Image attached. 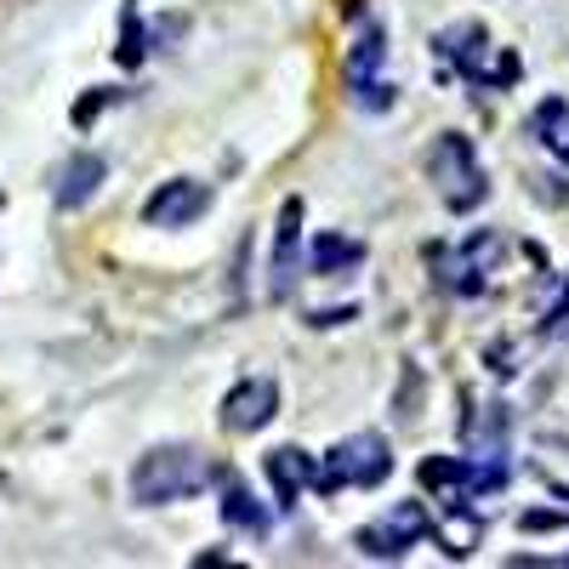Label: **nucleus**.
<instances>
[{
  "mask_svg": "<svg viewBox=\"0 0 569 569\" xmlns=\"http://www.w3.org/2000/svg\"><path fill=\"white\" fill-rule=\"evenodd\" d=\"M518 530H525V536H547V530H569V518L563 512H518Z\"/></svg>",
  "mask_w": 569,
  "mask_h": 569,
  "instance_id": "nucleus-19",
  "label": "nucleus"
},
{
  "mask_svg": "<svg viewBox=\"0 0 569 569\" xmlns=\"http://www.w3.org/2000/svg\"><path fill=\"white\" fill-rule=\"evenodd\" d=\"M530 137L541 142L558 166H569V103H563V98H547V103L530 114Z\"/></svg>",
  "mask_w": 569,
  "mask_h": 569,
  "instance_id": "nucleus-15",
  "label": "nucleus"
},
{
  "mask_svg": "<svg viewBox=\"0 0 569 569\" xmlns=\"http://www.w3.org/2000/svg\"><path fill=\"white\" fill-rule=\"evenodd\" d=\"M262 472H268V485H273V507L279 512H297L302 490H313V479H319V461L308 450H297V445H279V450L262 456Z\"/></svg>",
  "mask_w": 569,
  "mask_h": 569,
  "instance_id": "nucleus-9",
  "label": "nucleus"
},
{
  "mask_svg": "<svg viewBox=\"0 0 569 569\" xmlns=\"http://www.w3.org/2000/svg\"><path fill=\"white\" fill-rule=\"evenodd\" d=\"M421 490H433L439 507L472 501V467H467V456H427L421 461Z\"/></svg>",
  "mask_w": 569,
  "mask_h": 569,
  "instance_id": "nucleus-13",
  "label": "nucleus"
},
{
  "mask_svg": "<svg viewBox=\"0 0 569 569\" xmlns=\"http://www.w3.org/2000/svg\"><path fill=\"white\" fill-rule=\"evenodd\" d=\"M302 217H308L302 194H291V200L279 206V233H273V279H268V291H273V297H291V284H297V273H302Z\"/></svg>",
  "mask_w": 569,
  "mask_h": 569,
  "instance_id": "nucleus-10",
  "label": "nucleus"
},
{
  "mask_svg": "<svg viewBox=\"0 0 569 569\" xmlns=\"http://www.w3.org/2000/svg\"><path fill=\"white\" fill-rule=\"evenodd\" d=\"M393 472V450L382 433H353L342 439L330 456H319V479L313 490L319 496H337V490H376Z\"/></svg>",
  "mask_w": 569,
  "mask_h": 569,
  "instance_id": "nucleus-4",
  "label": "nucleus"
},
{
  "mask_svg": "<svg viewBox=\"0 0 569 569\" xmlns=\"http://www.w3.org/2000/svg\"><path fill=\"white\" fill-rule=\"evenodd\" d=\"M217 485H222V518H228V525L233 530H240V536H268L273 530V512L240 485V479H233V472H217Z\"/></svg>",
  "mask_w": 569,
  "mask_h": 569,
  "instance_id": "nucleus-12",
  "label": "nucleus"
},
{
  "mask_svg": "<svg viewBox=\"0 0 569 569\" xmlns=\"http://www.w3.org/2000/svg\"><path fill=\"white\" fill-rule=\"evenodd\" d=\"M114 98H126V91H114V86H98V91H91V98H80L74 103V126H91V120H98Z\"/></svg>",
  "mask_w": 569,
  "mask_h": 569,
  "instance_id": "nucleus-17",
  "label": "nucleus"
},
{
  "mask_svg": "<svg viewBox=\"0 0 569 569\" xmlns=\"http://www.w3.org/2000/svg\"><path fill=\"white\" fill-rule=\"evenodd\" d=\"M541 337L547 342H569V284H563V297L552 302V313L541 319Z\"/></svg>",
  "mask_w": 569,
  "mask_h": 569,
  "instance_id": "nucleus-18",
  "label": "nucleus"
},
{
  "mask_svg": "<svg viewBox=\"0 0 569 569\" xmlns=\"http://www.w3.org/2000/svg\"><path fill=\"white\" fill-rule=\"evenodd\" d=\"M427 177H433L445 211H456V217L479 211L485 194H490V177H485L479 154H472V142H467L461 131H445V137L433 142V154H427Z\"/></svg>",
  "mask_w": 569,
  "mask_h": 569,
  "instance_id": "nucleus-3",
  "label": "nucleus"
},
{
  "mask_svg": "<svg viewBox=\"0 0 569 569\" xmlns=\"http://www.w3.org/2000/svg\"><path fill=\"white\" fill-rule=\"evenodd\" d=\"M217 461L200 456L194 445H160L131 467V501L137 507H166V501H188L217 485Z\"/></svg>",
  "mask_w": 569,
  "mask_h": 569,
  "instance_id": "nucleus-1",
  "label": "nucleus"
},
{
  "mask_svg": "<svg viewBox=\"0 0 569 569\" xmlns=\"http://www.w3.org/2000/svg\"><path fill=\"white\" fill-rule=\"evenodd\" d=\"M103 177H109V160H103V154H86V149L69 154L63 171H58V188H52L58 211H80V206L103 188Z\"/></svg>",
  "mask_w": 569,
  "mask_h": 569,
  "instance_id": "nucleus-11",
  "label": "nucleus"
},
{
  "mask_svg": "<svg viewBox=\"0 0 569 569\" xmlns=\"http://www.w3.org/2000/svg\"><path fill=\"white\" fill-rule=\"evenodd\" d=\"M359 262H365V246L348 240V233H313V240H308V273H319V279L348 273Z\"/></svg>",
  "mask_w": 569,
  "mask_h": 569,
  "instance_id": "nucleus-14",
  "label": "nucleus"
},
{
  "mask_svg": "<svg viewBox=\"0 0 569 569\" xmlns=\"http://www.w3.org/2000/svg\"><path fill=\"white\" fill-rule=\"evenodd\" d=\"M142 52H149V34H142V18H137V7H126V29H120L114 58H120L126 69H137V63H142Z\"/></svg>",
  "mask_w": 569,
  "mask_h": 569,
  "instance_id": "nucleus-16",
  "label": "nucleus"
},
{
  "mask_svg": "<svg viewBox=\"0 0 569 569\" xmlns=\"http://www.w3.org/2000/svg\"><path fill=\"white\" fill-rule=\"evenodd\" d=\"M206 211H211V188L194 182V177H171V182H160L154 194L142 200V222L149 228H188Z\"/></svg>",
  "mask_w": 569,
  "mask_h": 569,
  "instance_id": "nucleus-7",
  "label": "nucleus"
},
{
  "mask_svg": "<svg viewBox=\"0 0 569 569\" xmlns=\"http://www.w3.org/2000/svg\"><path fill=\"white\" fill-rule=\"evenodd\" d=\"M382 63H388V34H382V23H365L359 29V40L348 46V98L365 109V114H382V109H393V98H399V86L382 74Z\"/></svg>",
  "mask_w": 569,
  "mask_h": 569,
  "instance_id": "nucleus-5",
  "label": "nucleus"
},
{
  "mask_svg": "<svg viewBox=\"0 0 569 569\" xmlns=\"http://www.w3.org/2000/svg\"><path fill=\"white\" fill-rule=\"evenodd\" d=\"M433 536V512H427L421 501H393V512L370 518V525L353 536V547L365 558H405L416 541Z\"/></svg>",
  "mask_w": 569,
  "mask_h": 569,
  "instance_id": "nucleus-6",
  "label": "nucleus"
},
{
  "mask_svg": "<svg viewBox=\"0 0 569 569\" xmlns=\"http://www.w3.org/2000/svg\"><path fill=\"white\" fill-rule=\"evenodd\" d=\"M433 58H439V74H461L472 91H490V86H512L518 80V58L512 52H501L496 69H490V29L479 18L450 23L433 40Z\"/></svg>",
  "mask_w": 569,
  "mask_h": 569,
  "instance_id": "nucleus-2",
  "label": "nucleus"
},
{
  "mask_svg": "<svg viewBox=\"0 0 569 569\" xmlns=\"http://www.w3.org/2000/svg\"><path fill=\"white\" fill-rule=\"evenodd\" d=\"M342 319H353V308H325V313H313L308 325H319V330H325V325H342Z\"/></svg>",
  "mask_w": 569,
  "mask_h": 569,
  "instance_id": "nucleus-20",
  "label": "nucleus"
},
{
  "mask_svg": "<svg viewBox=\"0 0 569 569\" xmlns=\"http://www.w3.org/2000/svg\"><path fill=\"white\" fill-rule=\"evenodd\" d=\"M279 410V382L273 376H246L240 388L222 399V427L228 433H262Z\"/></svg>",
  "mask_w": 569,
  "mask_h": 569,
  "instance_id": "nucleus-8",
  "label": "nucleus"
}]
</instances>
